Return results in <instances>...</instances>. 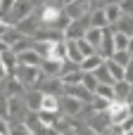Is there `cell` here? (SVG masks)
<instances>
[{
    "label": "cell",
    "mask_w": 133,
    "mask_h": 135,
    "mask_svg": "<svg viewBox=\"0 0 133 135\" xmlns=\"http://www.w3.org/2000/svg\"><path fill=\"white\" fill-rule=\"evenodd\" d=\"M105 59H109L114 52H117V45H114V31H112V26H107L105 28V38H102V45H100V50H98Z\"/></svg>",
    "instance_id": "obj_8"
},
{
    "label": "cell",
    "mask_w": 133,
    "mask_h": 135,
    "mask_svg": "<svg viewBox=\"0 0 133 135\" xmlns=\"http://www.w3.org/2000/svg\"><path fill=\"white\" fill-rule=\"evenodd\" d=\"M79 135H102V133H98V131H93L88 123H83V126H79Z\"/></svg>",
    "instance_id": "obj_35"
},
{
    "label": "cell",
    "mask_w": 133,
    "mask_h": 135,
    "mask_svg": "<svg viewBox=\"0 0 133 135\" xmlns=\"http://www.w3.org/2000/svg\"><path fill=\"white\" fill-rule=\"evenodd\" d=\"M105 14H107L109 26H114V24L124 17V9H121V5H119V2H107V5H105Z\"/></svg>",
    "instance_id": "obj_13"
},
{
    "label": "cell",
    "mask_w": 133,
    "mask_h": 135,
    "mask_svg": "<svg viewBox=\"0 0 133 135\" xmlns=\"http://www.w3.org/2000/svg\"><path fill=\"white\" fill-rule=\"evenodd\" d=\"M90 0H76V2H71V5H67L64 7V12L71 17V19H83V17H88L90 14Z\"/></svg>",
    "instance_id": "obj_7"
},
{
    "label": "cell",
    "mask_w": 133,
    "mask_h": 135,
    "mask_svg": "<svg viewBox=\"0 0 133 135\" xmlns=\"http://www.w3.org/2000/svg\"><path fill=\"white\" fill-rule=\"evenodd\" d=\"M95 50H100V45H102V38H105V28H95V26H90L88 31H86V36H83Z\"/></svg>",
    "instance_id": "obj_14"
},
{
    "label": "cell",
    "mask_w": 133,
    "mask_h": 135,
    "mask_svg": "<svg viewBox=\"0 0 133 135\" xmlns=\"http://www.w3.org/2000/svg\"><path fill=\"white\" fill-rule=\"evenodd\" d=\"M59 78H62V83H64V85H79V83H83V71L64 74V76H59Z\"/></svg>",
    "instance_id": "obj_28"
},
{
    "label": "cell",
    "mask_w": 133,
    "mask_h": 135,
    "mask_svg": "<svg viewBox=\"0 0 133 135\" xmlns=\"http://www.w3.org/2000/svg\"><path fill=\"white\" fill-rule=\"evenodd\" d=\"M59 2H62V0H59Z\"/></svg>",
    "instance_id": "obj_47"
},
{
    "label": "cell",
    "mask_w": 133,
    "mask_h": 135,
    "mask_svg": "<svg viewBox=\"0 0 133 135\" xmlns=\"http://www.w3.org/2000/svg\"><path fill=\"white\" fill-rule=\"evenodd\" d=\"M83 107H86V104H83L81 100L71 97V95H62V97H59V112H62L64 116H71V119H76V116H81Z\"/></svg>",
    "instance_id": "obj_4"
},
{
    "label": "cell",
    "mask_w": 133,
    "mask_h": 135,
    "mask_svg": "<svg viewBox=\"0 0 133 135\" xmlns=\"http://www.w3.org/2000/svg\"><path fill=\"white\" fill-rule=\"evenodd\" d=\"M129 102H133V85H131V95H129Z\"/></svg>",
    "instance_id": "obj_43"
},
{
    "label": "cell",
    "mask_w": 133,
    "mask_h": 135,
    "mask_svg": "<svg viewBox=\"0 0 133 135\" xmlns=\"http://www.w3.org/2000/svg\"><path fill=\"white\" fill-rule=\"evenodd\" d=\"M10 135H33L24 121H10Z\"/></svg>",
    "instance_id": "obj_25"
},
{
    "label": "cell",
    "mask_w": 133,
    "mask_h": 135,
    "mask_svg": "<svg viewBox=\"0 0 133 135\" xmlns=\"http://www.w3.org/2000/svg\"><path fill=\"white\" fill-rule=\"evenodd\" d=\"M88 21H90V26H95V28H107V26H109L107 14H105V7H93L90 14H88Z\"/></svg>",
    "instance_id": "obj_11"
},
{
    "label": "cell",
    "mask_w": 133,
    "mask_h": 135,
    "mask_svg": "<svg viewBox=\"0 0 133 135\" xmlns=\"http://www.w3.org/2000/svg\"><path fill=\"white\" fill-rule=\"evenodd\" d=\"M95 95H98V97H105V100H109V102H114V85L100 83V85L95 88Z\"/></svg>",
    "instance_id": "obj_24"
},
{
    "label": "cell",
    "mask_w": 133,
    "mask_h": 135,
    "mask_svg": "<svg viewBox=\"0 0 133 135\" xmlns=\"http://www.w3.org/2000/svg\"><path fill=\"white\" fill-rule=\"evenodd\" d=\"M124 135H133V131H126V133H124Z\"/></svg>",
    "instance_id": "obj_44"
},
{
    "label": "cell",
    "mask_w": 133,
    "mask_h": 135,
    "mask_svg": "<svg viewBox=\"0 0 133 135\" xmlns=\"http://www.w3.org/2000/svg\"><path fill=\"white\" fill-rule=\"evenodd\" d=\"M0 59H2V64H5V69H7V74H12V71L19 66V59H17V55H14L12 50L0 52Z\"/></svg>",
    "instance_id": "obj_18"
},
{
    "label": "cell",
    "mask_w": 133,
    "mask_h": 135,
    "mask_svg": "<svg viewBox=\"0 0 133 135\" xmlns=\"http://www.w3.org/2000/svg\"><path fill=\"white\" fill-rule=\"evenodd\" d=\"M105 64V57L100 55V52H95V55H90V57H86L83 62H81V71H95L98 66H102Z\"/></svg>",
    "instance_id": "obj_16"
},
{
    "label": "cell",
    "mask_w": 133,
    "mask_h": 135,
    "mask_svg": "<svg viewBox=\"0 0 133 135\" xmlns=\"http://www.w3.org/2000/svg\"><path fill=\"white\" fill-rule=\"evenodd\" d=\"M17 78H19V83L26 88V90H31V88H38V83H40V78H43V71H40V66H26V64H19L14 71H12Z\"/></svg>",
    "instance_id": "obj_1"
},
{
    "label": "cell",
    "mask_w": 133,
    "mask_h": 135,
    "mask_svg": "<svg viewBox=\"0 0 133 135\" xmlns=\"http://www.w3.org/2000/svg\"><path fill=\"white\" fill-rule=\"evenodd\" d=\"M17 59H19V64H26V66H40L45 57L31 47V50H24V52H19V55H17Z\"/></svg>",
    "instance_id": "obj_9"
},
{
    "label": "cell",
    "mask_w": 133,
    "mask_h": 135,
    "mask_svg": "<svg viewBox=\"0 0 133 135\" xmlns=\"http://www.w3.org/2000/svg\"><path fill=\"white\" fill-rule=\"evenodd\" d=\"M74 71H81V64H79V62H71V59H64V62H62V74H59V76L74 74Z\"/></svg>",
    "instance_id": "obj_34"
},
{
    "label": "cell",
    "mask_w": 133,
    "mask_h": 135,
    "mask_svg": "<svg viewBox=\"0 0 133 135\" xmlns=\"http://www.w3.org/2000/svg\"><path fill=\"white\" fill-rule=\"evenodd\" d=\"M83 85H86L88 90H93V93H95V88L100 85V81H98V76H95L93 71H83Z\"/></svg>",
    "instance_id": "obj_31"
},
{
    "label": "cell",
    "mask_w": 133,
    "mask_h": 135,
    "mask_svg": "<svg viewBox=\"0 0 133 135\" xmlns=\"http://www.w3.org/2000/svg\"><path fill=\"white\" fill-rule=\"evenodd\" d=\"M29 104L24 100V95H12L7 97V116L10 121H26V114H29Z\"/></svg>",
    "instance_id": "obj_2"
},
{
    "label": "cell",
    "mask_w": 133,
    "mask_h": 135,
    "mask_svg": "<svg viewBox=\"0 0 133 135\" xmlns=\"http://www.w3.org/2000/svg\"><path fill=\"white\" fill-rule=\"evenodd\" d=\"M43 97H45V95H43L38 88H31V90L24 93V100H26V104H29L31 112H40V109H43Z\"/></svg>",
    "instance_id": "obj_10"
},
{
    "label": "cell",
    "mask_w": 133,
    "mask_h": 135,
    "mask_svg": "<svg viewBox=\"0 0 133 135\" xmlns=\"http://www.w3.org/2000/svg\"><path fill=\"white\" fill-rule=\"evenodd\" d=\"M129 104V112H131V116H133V102H126Z\"/></svg>",
    "instance_id": "obj_42"
},
{
    "label": "cell",
    "mask_w": 133,
    "mask_h": 135,
    "mask_svg": "<svg viewBox=\"0 0 133 135\" xmlns=\"http://www.w3.org/2000/svg\"><path fill=\"white\" fill-rule=\"evenodd\" d=\"M43 109L59 112V97H57V95H45V97H43Z\"/></svg>",
    "instance_id": "obj_33"
},
{
    "label": "cell",
    "mask_w": 133,
    "mask_h": 135,
    "mask_svg": "<svg viewBox=\"0 0 133 135\" xmlns=\"http://www.w3.org/2000/svg\"><path fill=\"white\" fill-rule=\"evenodd\" d=\"M109 107H112V102L109 100H105V97H93V102H90V109L93 112H109Z\"/></svg>",
    "instance_id": "obj_29"
},
{
    "label": "cell",
    "mask_w": 133,
    "mask_h": 135,
    "mask_svg": "<svg viewBox=\"0 0 133 135\" xmlns=\"http://www.w3.org/2000/svg\"><path fill=\"white\" fill-rule=\"evenodd\" d=\"M40 26H43V17H40V14H36V12H33L31 17H26V19H21V21L17 24V28H19L24 36H33Z\"/></svg>",
    "instance_id": "obj_6"
},
{
    "label": "cell",
    "mask_w": 133,
    "mask_h": 135,
    "mask_svg": "<svg viewBox=\"0 0 133 135\" xmlns=\"http://www.w3.org/2000/svg\"><path fill=\"white\" fill-rule=\"evenodd\" d=\"M112 31H124V33L133 36V14H124V17L112 26Z\"/></svg>",
    "instance_id": "obj_20"
},
{
    "label": "cell",
    "mask_w": 133,
    "mask_h": 135,
    "mask_svg": "<svg viewBox=\"0 0 133 135\" xmlns=\"http://www.w3.org/2000/svg\"><path fill=\"white\" fill-rule=\"evenodd\" d=\"M90 28V21H88V17H83V19H74L71 24H69V28L64 31V40H79V38H83L86 36V31Z\"/></svg>",
    "instance_id": "obj_5"
},
{
    "label": "cell",
    "mask_w": 133,
    "mask_h": 135,
    "mask_svg": "<svg viewBox=\"0 0 133 135\" xmlns=\"http://www.w3.org/2000/svg\"><path fill=\"white\" fill-rule=\"evenodd\" d=\"M0 7H2V0H0Z\"/></svg>",
    "instance_id": "obj_45"
},
{
    "label": "cell",
    "mask_w": 133,
    "mask_h": 135,
    "mask_svg": "<svg viewBox=\"0 0 133 135\" xmlns=\"http://www.w3.org/2000/svg\"><path fill=\"white\" fill-rule=\"evenodd\" d=\"M109 59H114L117 64H121V66H126V69H129V64H131L133 55L129 52V50H117V52H114V55H112Z\"/></svg>",
    "instance_id": "obj_26"
},
{
    "label": "cell",
    "mask_w": 133,
    "mask_h": 135,
    "mask_svg": "<svg viewBox=\"0 0 133 135\" xmlns=\"http://www.w3.org/2000/svg\"><path fill=\"white\" fill-rule=\"evenodd\" d=\"M121 131H124V133H126V131H133V116H129V119L121 123Z\"/></svg>",
    "instance_id": "obj_37"
},
{
    "label": "cell",
    "mask_w": 133,
    "mask_h": 135,
    "mask_svg": "<svg viewBox=\"0 0 133 135\" xmlns=\"http://www.w3.org/2000/svg\"><path fill=\"white\" fill-rule=\"evenodd\" d=\"M36 12V0H17L14 2V7H12V12H10V17L5 19L7 24H12V26H17L21 19H26V17H31Z\"/></svg>",
    "instance_id": "obj_3"
},
{
    "label": "cell",
    "mask_w": 133,
    "mask_h": 135,
    "mask_svg": "<svg viewBox=\"0 0 133 135\" xmlns=\"http://www.w3.org/2000/svg\"><path fill=\"white\" fill-rule=\"evenodd\" d=\"M129 52L133 55V36H131V43H129Z\"/></svg>",
    "instance_id": "obj_40"
},
{
    "label": "cell",
    "mask_w": 133,
    "mask_h": 135,
    "mask_svg": "<svg viewBox=\"0 0 133 135\" xmlns=\"http://www.w3.org/2000/svg\"><path fill=\"white\" fill-rule=\"evenodd\" d=\"M5 78H7V69H5V64L0 59V81H5Z\"/></svg>",
    "instance_id": "obj_39"
},
{
    "label": "cell",
    "mask_w": 133,
    "mask_h": 135,
    "mask_svg": "<svg viewBox=\"0 0 133 135\" xmlns=\"http://www.w3.org/2000/svg\"><path fill=\"white\" fill-rule=\"evenodd\" d=\"M119 5H121V9H124V14H133V0H121Z\"/></svg>",
    "instance_id": "obj_36"
},
{
    "label": "cell",
    "mask_w": 133,
    "mask_h": 135,
    "mask_svg": "<svg viewBox=\"0 0 133 135\" xmlns=\"http://www.w3.org/2000/svg\"><path fill=\"white\" fill-rule=\"evenodd\" d=\"M126 81L133 85V59H131V64H129V69H126Z\"/></svg>",
    "instance_id": "obj_38"
},
{
    "label": "cell",
    "mask_w": 133,
    "mask_h": 135,
    "mask_svg": "<svg viewBox=\"0 0 133 135\" xmlns=\"http://www.w3.org/2000/svg\"><path fill=\"white\" fill-rule=\"evenodd\" d=\"M67 43H69V57H67V59H71V62H79V64H81L86 57L81 55V50L76 47V43H74V40H67Z\"/></svg>",
    "instance_id": "obj_32"
},
{
    "label": "cell",
    "mask_w": 133,
    "mask_h": 135,
    "mask_svg": "<svg viewBox=\"0 0 133 135\" xmlns=\"http://www.w3.org/2000/svg\"><path fill=\"white\" fill-rule=\"evenodd\" d=\"M129 95H131V83L124 78V81H117L114 83V100L119 102H129Z\"/></svg>",
    "instance_id": "obj_15"
},
{
    "label": "cell",
    "mask_w": 133,
    "mask_h": 135,
    "mask_svg": "<svg viewBox=\"0 0 133 135\" xmlns=\"http://www.w3.org/2000/svg\"><path fill=\"white\" fill-rule=\"evenodd\" d=\"M93 74L98 76V81H100V83H109V85H114V83H117V81H114V76H112V71H109V66H107V59H105V64H102V66H98Z\"/></svg>",
    "instance_id": "obj_19"
},
{
    "label": "cell",
    "mask_w": 133,
    "mask_h": 135,
    "mask_svg": "<svg viewBox=\"0 0 133 135\" xmlns=\"http://www.w3.org/2000/svg\"><path fill=\"white\" fill-rule=\"evenodd\" d=\"M0 97H2V93H0Z\"/></svg>",
    "instance_id": "obj_46"
},
{
    "label": "cell",
    "mask_w": 133,
    "mask_h": 135,
    "mask_svg": "<svg viewBox=\"0 0 133 135\" xmlns=\"http://www.w3.org/2000/svg\"><path fill=\"white\" fill-rule=\"evenodd\" d=\"M24 123L31 128V133H33V135H36L38 131H40V128H43V121H40V114H38V112H29V114H26V121H24Z\"/></svg>",
    "instance_id": "obj_21"
},
{
    "label": "cell",
    "mask_w": 133,
    "mask_h": 135,
    "mask_svg": "<svg viewBox=\"0 0 133 135\" xmlns=\"http://www.w3.org/2000/svg\"><path fill=\"white\" fill-rule=\"evenodd\" d=\"M50 57H52V59H59V62H64V59L69 57V43H67V40H59V43H55V45H52V52H50Z\"/></svg>",
    "instance_id": "obj_17"
},
{
    "label": "cell",
    "mask_w": 133,
    "mask_h": 135,
    "mask_svg": "<svg viewBox=\"0 0 133 135\" xmlns=\"http://www.w3.org/2000/svg\"><path fill=\"white\" fill-rule=\"evenodd\" d=\"M71 2H76V0H62V5L67 7V5H71Z\"/></svg>",
    "instance_id": "obj_41"
},
{
    "label": "cell",
    "mask_w": 133,
    "mask_h": 135,
    "mask_svg": "<svg viewBox=\"0 0 133 135\" xmlns=\"http://www.w3.org/2000/svg\"><path fill=\"white\" fill-rule=\"evenodd\" d=\"M74 43H76V47L81 50V55H83V57H90V55H95V52H98V50H95L86 38H79V40H74Z\"/></svg>",
    "instance_id": "obj_30"
},
{
    "label": "cell",
    "mask_w": 133,
    "mask_h": 135,
    "mask_svg": "<svg viewBox=\"0 0 133 135\" xmlns=\"http://www.w3.org/2000/svg\"><path fill=\"white\" fill-rule=\"evenodd\" d=\"M129 43H131V36L129 33L114 31V45H117V50H129Z\"/></svg>",
    "instance_id": "obj_27"
},
{
    "label": "cell",
    "mask_w": 133,
    "mask_h": 135,
    "mask_svg": "<svg viewBox=\"0 0 133 135\" xmlns=\"http://www.w3.org/2000/svg\"><path fill=\"white\" fill-rule=\"evenodd\" d=\"M107 66H109V71H112V76H114V81H124V78H126V66H121V64H117L114 59H107Z\"/></svg>",
    "instance_id": "obj_23"
},
{
    "label": "cell",
    "mask_w": 133,
    "mask_h": 135,
    "mask_svg": "<svg viewBox=\"0 0 133 135\" xmlns=\"http://www.w3.org/2000/svg\"><path fill=\"white\" fill-rule=\"evenodd\" d=\"M31 47H33V38H31V36H24V38H19V40L12 45V52H14V55H19V52L31 50Z\"/></svg>",
    "instance_id": "obj_22"
},
{
    "label": "cell",
    "mask_w": 133,
    "mask_h": 135,
    "mask_svg": "<svg viewBox=\"0 0 133 135\" xmlns=\"http://www.w3.org/2000/svg\"><path fill=\"white\" fill-rule=\"evenodd\" d=\"M40 71H43V76H59L62 74V62L52 59V57H45L43 64H40Z\"/></svg>",
    "instance_id": "obj_12"
}]
</instances>
